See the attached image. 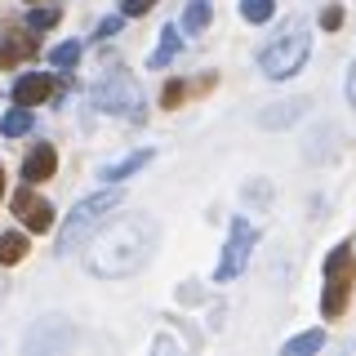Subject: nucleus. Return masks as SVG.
Segmentation results:
<instances>
[{
  "label": "nucleus",
  "instance_id": "f257e3e1",
  "mask_svg": "<svg viewBox=\"0 0 356 356\" xmlns=\"http://www.w3.org/2000/svg\"><path fill=\"white\" fill-rule=\"evenodd\" d=\"M156 241H161V222L152 214H125L111 227H103L94 241H89L85 267L103 281H120V276H134L138 267H147Z\"/></svg>",
  "mask_w": 356,
  "mask_h": 356
},
{
  "label": "nucleus",
  "instance_id": "f03ea898",
  "mask_svg": "<svg viewBox=\"0 0 356 356\" xmlns=\"http://www.w3.org/2000/svg\"><path fill=\"white\" fill-rule=\"evenodd\" d=\"M120 200H125V196H120V187H116V183H111L107 192L85 196L81 205H76L72 214L63 218V232H58V259H63V254H72L81 241L94 236V232H98V222H103V218L111 214V209H120Z\"/></svg>",
  "mask_w": 356,
  "mask_h": 356
},
{
  "label": "nucleus",
  "instance_id": "7ed1b4c3",
  "mask_svg": "<svg viewBox=\"0 0 356 356\" xmlns=\"http://www.w3.org/2000/svg\"><path fill=\"white\" fill-rule=\"evenodd\" d=\"M312 54V36L307 31H289V36H276V44H267L259 54V72L267 81H289L294 72H303Z\"/></svg>",
  "mask_w": 356,
  "mask_h": 356
},
{
  "label": "nucleus",
  "instance_id": "20e7f679",
  "mask_svg": "<svg viewBox=\"0 0 356 356\" xmlns=\"http://www.w3.org/2000/svg\"><path fill=\"white\" fill-rule=\"evenodd\" d=\"M352 281H356V259H352L348 245H339L325 259V298H321V312H325V316H339V312L348 307Z\"/></svg>",
  "mask_w": 356,
  "mask_h": 356
},
{
  "label": "nucleus",
  "instance_id": "39448f33",
  "mask_svg": "<svg viewBox=\"0 0 356 356\" xmlns=\"http://www.w3.org/2000/svg\"><path fill=\"white\" fill-rule=\"evenodd\" d=\"M254 241H259V232H254L245 218H236V222H232V236H227V250H222V259H218V272H214V281H236V276L245 272V263H250V250H254Z\"/></svg>",
  "mask_w": 356,
  "mask_h": 356
},
{
  "label": "nucleus",
  "instance_id": "423d86ee",
  "mask_svg": "<svg viewBox=\"0 0 356 356\" xmlns=\"http://www.w3.org/2000/svg\"><path fill=\"white\" fill-rule=\"evenodd\" d=\"M94 107L116 111V116H138V85L125 72H111L103 85H94Z\"/></svg>",
  "mask_w": 356,
  "mask_h": 356
},
{
  "label": "nucleus",
  "instance_id": "0eeeda50",
  "mask_svg": "<svg viewBox=\"0 0 356 356\" xmlns=\"http://www.w3.org/2000/svg\"><path fill=\"white\" fill-rule=\"evenodd\" d=\"M9 205H14V218H18L27 232H49V227H54V205H49L44 196L31 192V183L22 187V192L9 200Z\"/></svg>",
  "mask_w": 356,
  "mask_h": 356
},
{
  "label": "nucleus",
  "instance_id": "6e6552de",
  "mask_svg": "<svg viewBox=\"0 0 356 356\" xmlns=\"http://www.w3.org/2000/svg\"><path fill=\"white\" fill-rule=\"evenodd\" d=\"M54 165H58L54 143H36V147L22 156V183H44V178H54Z\"/></svg>",
  "mask_w": 356,
  "mask_h": 356
},
{
  "label": "nucleus",
  "instance_id": "1a4fd4ad",
  "mask_svg": "<svg viewBox=\"0 0 356 356\" xmlns=\"http://www.w3.org/2000/svg\"><path fill=\"white\" fill-rule=\"evenodd\" d=\"M54 94H58V81L44 76V72L14 81V103H22V107H36V103H44V98H54Z\"/></svg>",
  "mask_w": 356,
  "mask_h": 356
},
{
  "label": "nucleus",
  "instance_id": "9d476101",
  "mask_svg": "<svg viewBox=\"0 0 356 356\" xmlns=\"http://www.w3.org/2000/svg\"><path fill=\"white\" fill-rule=\"evenodd\" d=\"M31 54H36V36H27V31H5L0 36V67H18Z\"/></svg>",
  "mask_w": 356,
  "mask_h": 356
},
{
  "label": "nucleus",
  "instance_id": "9b49d317",
  "mask_svg": "<svg viewBox=\"0 0 356 356\" xmlns=\"http://www.w3.org/2000/svg\"><path fill=\"white\" fill-rule=\"evenodd\" d=\"M147 161H152V152H147V147H143V152H129V156H120V161L103 165V174H98V178H103V183H125V178H129V174H138Z\"/></svg>",
  "mask_w": 356,
  "mask_h": 356
},
{
  "label": "nucleus",
  "instance_id": "f8f14e48",
  "mask_svg": "<svg viewBox=\"0 0 356 356\" xmlns=\"http://www.w3.org/2000/svg\"><path fill=\"white\" fill-rule=\"evenodd\" d=\"M178 49H183L178 31H174V27H165V31H161V44H156V54L147 58V67H165L170 58H178Z\"/></svg>",
  "mask_w": 356,
  "mask_h": 356
},
{
  "label": "nucleus",
  "instance_id": "ddd939ff",
  "mask_svg": "<svg viewBox=\"0 0 356 356\" xmlns=\"http://www.w3.org/2000/svg\"><path fill=\"white\" fill-rule=\"evenodd\" d=\"M321 348H325V330H307V334L285 343V356H307V352H321Z\"/></svg>",
  "mask_w": 356,
  "mask_h": 356
},
{
  "label": "nucleus",
  "instance_id": "4468645a",
  "mask_svg": "<svg viewBox=\"0 0 356 356\" xmlns=\"http://www.w3.org/2000/svg\"><path fill=\"white\" fill-rule=\"evenodd\" d=\"M209 18H214V5H209V0H192V5H187V14H183V27L196 36V31L209 27Z\"/></svg>",
  "mask_w": 356,
  "mask_h": 356
},
{
  "label": "nucleus",
  "instance_id": "2eb2a0df",
  "mask_svg": "<svg viewBox=\"0 0 356 356\" xmlns=\"http://www.w3.org/2000/svg\"><path fill=\"white\" fill-rule=\"evenodd\" d=\"M49 63L58 67V72H72V67L81 63V44H76V40H63V44H54V49H49Z\"/></svg>",
  "mask_w": 356,
  "mask_h": 356
},
{
  "label": "nucleus",
  "instance_id": "dca6fc26",
  "mask_svg": "<svg viewBox=\"0 0 356 356\" xmlns=\"http://www.w3.org/2000/svg\"><path fill=\"white\" fill-rule=\"evenodd\" d=\"M0 129H5V138H22V134H27V129H31V111H27V107H22V103H18V107H14V111H9V116H5V120H0Z\"/></svg>",
  "mask_w": 356,
  "mask_h": 356
},
{
  "label": "nucleus",
  "instance_id": "f3484780",
  "mask_svg": "<svg viewBox=\"0 0 356 356\" xmlns=\"http://www.w3.org/2000/svg\"><path fill=\"white\" fill-rule=\"evenodd\" d=\"M22 254H27V236L22 232H5L0 236V263H18Z\"/></svg>",
  "mask_w": 356,
  "mask_h": 356
},
{
  "label": "nucleus",
  "instance_id": "a211bd4d",
  "mask_svg": "<svg viewBox=\"0 0 356 356\" xmlns=\"http://www.w3.org/2000/svg\"><path fill=\"white\" fill-rule=\"evenodd\" d=\"M276 14V0H241V18L245 22H267Z\"/></svg>",
  "mask_w": 356,
  "mask_h": 356
},
{
  "label": "nucleus",
  "instance_id": "6ab92c4d",
  "mask_svg": "<svg viewBox=\"0 0 356 356\" xmlns=\"http://www.w3.org/2000/svg\"><path fill=\"white\" fill-rule=\"evenodd\" d=\"M196 85H200V89H209V85H214V76H205V81H196ZM187 89H192V85L170 81V85H165V94H161V103H165V107H178V103L187 98Z\"/></svg>",
  "mask_w": 356,
  "mask_h": 356
},
{
  "label": "nucleus",
  "instance_id": "aec40b11",
  "mask_svg": "<svg viewBox=\"0 0 356 356\" xmlns=\"http://www.w3.org/2000/svg\"><path fill=\"white\" fill-rule=\"evenodd\" d=\"M54 22H58V9H31V14H27V27L31 31H49Z\"/></svg>",
  "mask_w": 356,
  "mask_h": 356
},
{
  "label": "nucleus",
  "instance_id": "412c9836",
  "mask_svg": "<svg viewBox=\"0 0 356 356\" xmlns=\"http://www.w3.org/2000/svg\"><path fill=\"white\" fill-rule=\"evenodd\" d=\"M152 5H156V0H120V14H125V18H143Z\"/></svg>",
  "mask_w": 356,
  "mask_h": 356
},
{
  "label": "nucleus",
  "instance_id": "4be33fe9",
  "mask_svg": "<svg viewBox=\"0 0 356 356\" xmlns=\"http://www.w3.org/2000/svg\"><path fill=\"white\" fill-rule=\"evenodd\" d=\"M339 22H343V9H339V5H330L325 14H321V27H325V31H334Z\"/></svg>",
  "mask_w": 356,
  "mask_h": 356
},
{
  "label": "nucleus",
  "instance_id": "5701e85b",
  "mask_svg": "<svg viewBox=\"0 0 356 356\" xmlns=\"http://www.w3.org/2000/svg\"><path fill=\"white\" fill-rule=\"evenodd\" d=\"M348 107L356 111V58H352V67H348Z\"/></svg>",
  "mask_w": 356,
  "mask_h": 356
},
{
  "label": "nucleus",
  "instance_id": "b1692460",
  "mask_svg": "<svg viewBox=\"0 0 356 356\" xmlns=\"http://www.w3.org/2000/svg\"><path fill=\"white\" fill-rule=\"evenodd\" d=\"M116 27H120V18H103L98 22V36H116Z\"/></svg>",
  "mask_w": 356,
  "mask_h": 356
},
{
  "label": "nucleus",
  "instance_id": "393cba45",
  "mask_svg": "<svg viewBox=\"0 0 356 356\" xmlns=\"http://www.w3.org/2000/svg\"><path fill=\"white\" fill-rule=\"evenodd\" d=\"M0 196H5V170H0Z\"/></svg>",
  "mask_w": 356,
  "mask_h": 356
},
{
  "label": "nucleus",
  "instance_id": "a878e982",
  "mask_svg": "<svg viewBox=\"0 0 356 356\" xmlns=\"http://www.w3.org/2000/svg\"><path fill=\"white\" fill-rule=\"evenodd\" d=\"M0 294H5V285H0Z\"/></svg>",
  "mask_w": 356,
  "mask_h": 356
}]
</instances>
